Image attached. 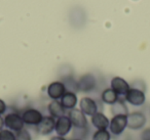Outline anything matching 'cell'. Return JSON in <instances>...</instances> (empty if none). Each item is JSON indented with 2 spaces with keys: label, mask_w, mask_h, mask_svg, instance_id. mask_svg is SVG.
Listing matches in <instances>:
<instances>
[{
  "label": "cell",
  "mask_w": 150,
  "mask_h": 140,
  "mask_svg": "<svg viewBox=\"0 0 150 140\" xmlns=\"http://www.w3.org/2000/svg\"><path fill=\"white\" fill-rule=\"evenodd\" d=\"M147 123V118L143 111H135L127 115V128L134 131H138L145 127Z\"/></svg>",
  "instance_id": "5"
},
{
  "label": "cell",
  "mask_w": 150,
  "mask_h": 140,
  "mask_svg": "<svg viewBox=\"0 0 150 140\" xmlns=\"http://www.w3.org/2000/svg\"><path fill=\"white\" fill-rule=\"evenodd\" d=\"M140 139L141 140H150V127L146 128L142 131L141 135H140Z\"/></svg>",
  "instance_id": "22"
},
{
  "label": "cell",
  "mask_w": 150,
  "mask_h": 140,
  "mask_svg": "<svg viewBox=\"0 0 150 140\" xmlns=\"http://www.w3.org/2000/svg\"><path fill=\"white\" fill-rule=\"evenodd\" d=\"M125 102L129 103L131 105L136 107H139L144 105L146 101V96L145 92L139 90L136 88H129V91L127 92V94L125 95Z\"/></svg>",
  "instance_id": "7"
},
{
  "label": "cell",
  "mask_w": 150,
  "mask_h": 140,
  "mask_svg": "<svg viewBox=\"0 0 150 140\" xmlns=\"http://www.w3.org/2000/svg\"><path fill=\"white\" fill-rule=\"evenodd\" d=\"M4 126L6 129L11 130L15 133L21 131L25 128L22 117L20 113H17L16 111H11L9 113H5L4 116Z\"/></svg>",
  "instance_id": "3"
},
{
  "label": "cell",
  "mask_w": 150,
  "mask_h": 140,
  "mask_svg": "<svg viewBox=\"0 0 150 140\" xmlns=\"http://www.w3.org/2000/svg\"><path fill=\"white\" fill-rule=\"evenodd\" d=\"M110 88L112 90H114L116 92V94L119 97H125V95L127 94V92L129 91V89L131 88L129 84L125 80V79L120 78V77H113L111 79L110 82Z\"/></svg>",
  "instance_id": "12"
},
{
  "label": "cell",
  "mask_w": 150,
  "mask_h": 140,
  "mask_svg": "<svg viewBox=\"0 0 150 140\" xmlns=\"http://www.w3.org/2000/svg\"><path fill=\"white\" fill-rule=\"evenodd\" d=\"M127 128V116L117 115V116H113L112 119L110 120L108 130L111 133V135H113L114 137H118V136L122 135L125 133Z\"/></svg>",
  "instance_id": "2"
},
{
  "label": "cell",
  "mask_w": 150,
  "mask_h": 140,
  "mask_svg": "<svg viewBox=\"0 0 150 140\" xmlns=\"http://www.w3.org/2000/svg\"><path fill=\"white\" fill-rule=\"evenodd\" d=\"M73 126L71 123L70 119L67 115L62 116V117L56 119V126H54V132L57 135L66 137L72 130Z\"/></svg>",
  "instance_id": "9"
},
{
  "label": "cell",
  "mask_w": 150,
  "mask_h": 140,
  "mask_svg": "<svg viewBox=\"0 0 150 140\" xmlns=\"http://www.w3.org/2000/svg\"><path fill=\"white\" fill-rule=\"evenodd\" d=\"M149 111H150V108H149Z\"/></svg>",
  "instance_id": "27"
},
{
  "label": "cell",
  "mask_w": 150,
  "mask_h": 140,
  "mask_svg": "<svg viewBox=\"0 0 150 140\" xmlns=\"http://www.w3.org/2000/svg\"><path fill=\"white\" fill-rule=\"evenodd\" d=\"M16 137H17V140H33L31 133L26 128H24L21 131L17 132L16 133Z\"/></svg>",
  "instance_id": "20"
},
{
  "label": "cell",
  "mask_w": 150,
  "mask_h": 140,
  "mask_svg": "<svg viewBox=\"0 0 150 140\" xmlns=\"http://www.w3.org/2000/svg\"><path fill=\"white\" fill-rule=\"evenodd\" d=\"M132 88L139 89V90L143 91V92H145V90H146V86L142 80H135L134 81V82L132 83Z\"/></svg>",
  "instance_id": "21"
},
{
  "label": "cell",
  "mask_w": 150,
  "mask_h": 140,
  "mask_svg": "<svg viewBox=\"0 0 150 140\" xmlns=\"http://www.w3.org/2000/svg\"><path fill=\"white\" fill-rule=\"evenodd\" d=\"M119 96L116 94L114 90L111 88H105L104 90L101 92V101L105 104L112 105L118 100Z\"/></svg>",
  "instance_id": "16"
},
{
  "label": "cell",
  "mask_w": 150,
  "mask_h": 140,
  "mask_svg": "<svg viewBox=\"0 0 150 140\" xmlns=\"http://www.w3.org/2000/svg\"><path fill=\"white\" fill-rule=\"evenodd\" d=\"M67 116L70 119L74 129H86L88 128V121L86 116L79 108H73L67 111Z\"/></svg>",
  "instance_id": "6"
},
{
  "label": "cell",
  "mask_w": 150,
  "mask_h": 140,
  "mask_svg": "<svg viewBox=\"0 0 150 140\" xmlns=\"http://www.w3.org/2000/svg\"><path fill=\"white\" fill-rule=\"evenodd\" d=\"M99 103L96 99L92 98V97H82L79 101V109L84 113L86 116L92 117L93 115H95L96 113H98L99 111Z\"/></svg>",
  "instance_id": "8"
},
{
  "label": "cell",
  "mask_w": 150,
  "mask_h": 140,
  "mask_svg": "<svg viewBox=\"0 0 150 140\" xmlns=\"http://www.w3.org/2000/svg\"><path fill=\"white\" fill-rule=\"evenodd\" d=\"M4 118L2 117V116H0V131L1 130H3L4 129Z\"/></svg>",
  "instance_id": "25"
},
{
  "label": "cell",
  "mask_w": 150,
  "mask_h": 140,
  "mask_svg": "<svg viewBox=\"0 0 150 140\" xmlns=\"http://www.w3.org/2000/svg\"><path fill=\"white\" fill-rule=\"evenodd\" d=\"M20 115H21L25 126L34 128H36L39 125V123L44 117L39 109L34 108V107H26L20 113Z\"/></svg>",
  "instance_id": "1"
},
{
  "label": "cell",
  "mask_w": 150,
  "mask_h": 140,
  "mask_svg": "<svg viewBox=\"0 0 150 140\" xmlns=\"http://www.w3.org/2000/svg\"><path fill=\"white\" fill-rule=\"evenodd\" d=\"M0 140H17L16 133L8 129L1 130L0 131Z\"/></svg>",
  "instance_id": "19"
},
{
  "label": "cell",
  "mask_w": 150,
  "mask_h": 140,
  "mask_svg": "<svg viewBox=\"0 0 150 140\" xmlns=\"http://www.w3.org/2000/svg\"><path fill=\"white\" fill-rule=\"evenodd\" d=\"M70 140H83V139H80V138H76V137H72Z\"/></svg>",
  "instance_id": "26"
},
{
  "label": "cell",
  "mask_w": 150,
  "mask_h": 140,
  "mask_svg": "<svg viewBox=\"0 0 150 140\" xmlns=\"http://www.w3.org/2000/svg\"><path fill=\"white\" fill-rule=\"evenodd\" d=\"M7 109H8V106H7V104L5 103V101L0 98V116L5 115Z\"/></svg>",
  "instance_id": "23"
},
{
  "label": "cell",
  "mask_w": 150,
  "mask_h": 140,
  "mask_svg": "<svg viewBox=\"0 0 150 140\" xmlns=\"http://www.w3.org/2000/svg\"><path fill=\"white\" fill-rule=\"evenodd\" d=\"M60 102L67 111L73 109L76 107V104H77V95L75 92L66 91L62 98L60 99Z\"/></svg>",
  "instance_id": "14"
},
{
  "label": "cell",
  "mask_w": 150,
  "mask_h": 140,
  "mask_svg": "<svg viewBox=\"0 0 150 140\" xmlns=\"http://www.w3.org/2000/svg\"><path fill=\"white\" fill-rule=\"evenodd\" d=\"M67 91L62 81H54L47 86V95L52 100H60Z\"/></svg>",
  "instance_id": "11"
},
{
  "label": "cell",
  "mask_w": 150,
  "mask_h": 140,
  "mask_svg": "<svg viewBox=\"0 0 150 140\" xmlns=\"http://www.w3.org/2000/svg\"><path fill=\"white\" fill-rule=\"evenodd\" d=\"M77 88L80 92L92 93L98 88V80L92 73L84 74L83 76H81L78 79Z\"/></svg>",
  "instance_id": "4"
},
{
  "label": "cell",
  "mask_w": 150,
  "mask_h": 140,
  "mask_svg": "<svg viewBox=\"0 0 150 140\" xmlns=\"http://www.w3.org/2000/svg\"><path fill=\"white\" fill-rule=\"evenodd\" d=\"M92 140H111L109 130H96L92 135Z\"/></svg>",
  "instance_id": "18"
},
{
  "label": "cell",
  "mask_w": 150,
  "mask_h": 140,
  "mask_svg": "<svg viewBox=\"0 0 150 140\" xmlns=\"http://www.w3.org/2000/svg\"><path fill=\"white\" fill-rule=\"evenodd\" d=\"M91 123L96 130H108L110 120L102 111H98L91 117Z\"/></svg>",
  "instance_id": "13"
},
{
  "label": "cell",
  "mask_w": 150,
  "mask_h": 140,
  "mask_svg": "<svg viewBox=\"0 0 150 140\" xmlns=\"http://www.w3.org/2000/svg\"><path fill=\"white\" fill-rule=\"evenodd\" d=\"M47 111L50 113V117L58 119V118L62 117V116L67 115V111L63 107L61 104L60 100H52L47 104Z\"/></svg>",
  "instance_id": "15"
},
{
  "label": "cell",
  "mask_w": 150,
  "mask_h": 140,
  "mask_svg": "<svg viewBox=\"0 0 150 140\" xmlns=\"http://www.w3.org/2000/svg\"><path fill=\"white\" fill-rule=\"evenodd\" d=\"M50 140H67L66 137H63V136H59V135H54L50 137Z\"/></svg>",
  "instance_id": "24"
},
{
  "label": "cell",
  "mask_w": 150,
  "mask_h": 140,
  "mask_svg": "<svg viewBox=\"0 0 150 140\" xmlns=\"http://www.w3.org/2000/svg\"><path fill=\"white\" fill-rule=\"evenodd\" d=\"M111 113L112 116H117V115H129V108L127 105L125 104V100L121 97H119L118 100L111 105Z\"/></svg>",
  "instance_id": "17"
},
{
  "label": "cell",
  "mask_w": 150,
  "mask_h": 140,
  "mask_svg": "<svg viewBox=\"0 0 150 140\" xmlns=\"http://www.w3.org/2000/svg\"><path fill=\"white\" fill-rule=\"evenodd\" d=\"M54 126H56V119L50 116H44L42 121L39 125L35 128L36 132L40 135L47 136L50 135L54 131Z\"/></svg>",
  "instance_id": "10"
}]
</instances>
